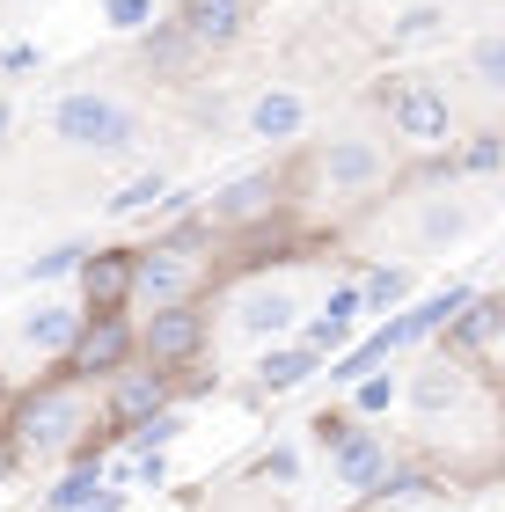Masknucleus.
I'll list each match as a JSON object with an SVG mask.
<instances>
[{
    "mask_svg": "<svg viewBox=\"0 0 505 512\" xmlns=\"http://www.w3.org/2000/svg\"><path fill=\"white\" fill-rule=\"evenodd\" d=\"M154 410H162V374H132L110 395V417H118V425H147Z\"/></svg>",
    "mask_w": 505,
    "mask_h": 512,
    "instance_id": "obj_15",
    "label": "nucleus"
},
{
    "mask_svg": "<svg viewBox=\"0 0 505 512\" xmlns=\"http://www.w3.org/2000/svg\"><path fill=\"white\" fill-rule=\"evenodd\" d=\"M132 352V337H125V322L118 315H96V322H81V337L66 344V359H74V374H110Z\"/></svg>",
    "mask_w": 505,
    "mask_h": 512,
    "instance_id": "obj_6",
    "label": "nucleus"
},
{
    "mask_svg": "<svg viewBox=\"0 0 505 512\" xmlns=\"http://www.w3.org/2000/svg\"><path fill=\"white\" fill-rule=\"evenodd\" d=\"M440 8H410L403 22H396V30H388V44H425V37H440Z\"/></svg>",
    "mask_w": 505,
    "mask_h": 512,
    "instance_id": "obj_21",
    "label": "nucleus"
},
{
    "mask_svg": "<svg viewBox=\"0 0 505 512\" xmlns=\"http://www.w3.org/2000/svg\"><path fill=\"white\" fill-rule=\"evenodd\" d=\"M81 264V249H52V256H37L30 264V278H59V271H74Z\"/></svg>",
    "mask_w": 505,
    "mask_h": 512,
    "instance_id": "obj_27",
    "label": "nucleus"
},
{
    "mask_svg": "<svg viewBox=\"0 0 505 512\" xmlns=\"http://www.w3.org/2000/svg\"><path fill=\"white\" fill-rule=\"evenodd\" d=\"M176 432H183V417H147V425H140V447L154 454V447H169Z\"/></svg>",
    "mask_w": 505,
    "mask_h": 512,
    "instance_id": "obj_26",
    "label": "nucleus"
},
{
    "mask_svg": "<svg viewBox=\"0 0 505 512\" xmlns=\"http://www.w3.org/2000/svg\"><path fill=\"white\" fill-rule=\"evenodd\" d=\"M388 395H396L388 381H359V410H388Z\"/></svg>",
    "mask_w": 505,
    "mask_h": 512,
    "instance_id": "obj_29",
    "label": "nucleus"
},
{
    "mask_svg": "<svg viewBox=\"0 0 505 512\" xmlns=\"http://www.w3.org/2000/svg\"><path fill=\"white\" fill-rule=\"evenodd\" d=\"M330 469H337V483H344V491H366V483L381 476V439H374V432H344Z\"/></svg>",
    "mask_w": 505,
    "mask_h": 512,
    "instance_id": "obj_12",
    "label": "nucleus"
},
{
    "mask_svg": "<svg viewBox=\"0 0 505 512\" xmlns=\"http://www.w3.org/2000/svg\"><path fill=\"white\" fill-rule=\"evenodd\" d=\"M74 425H81V395L74 388H44L37 403L22 410V447H59Z\"/></svg>",
    "mask_w": 505,
    "mask_h": 512,
    "instance_id": "obj_5",
    "label": "nucleus"
},
{
    "mask_svg": "<svg viewBox=\"0 0 505 512\" xmlns=\"http://www.w3.org/2000/svg\"><path fill=\"white\" fill-rule=\"evenodd\" d=\"M469 74L484 81V88H498V81H505V44H498V37H476V52H469Z\"/></svg>",
    "mask_w": 505,
    "mask_h": 512,
    "instance_id": "obj_22",
    "label": "nucleus"
},
{
    "mask_svg": "<svg viewBox=\"0 0 505 512\" xmlns=\"http://www.w3.org/2000/svg\"><path fill=\"white\" fill-rule=\"evenodd\" d=\"M388 118H396V132H403V139L432 147V139H447L454 110H447V96H440L432 81H410V88H396V96H388Z\"/></svg>",
    "mask_w": 505,
    "mask_h": 512,
    "instance_id": "obj_2",
    "label": "nucleus"
},
{
    "mask_svg": "<svg viewBox=\"0 0 505 512\" xmlns=\"http://www.w3.org/2000/svg\"><path fill=\"white\" fill-rule=\"evenodd\" d=\"M198 344H205V322H198L191 308H162V315L147 322V359H154V366H176V359H191Z\"/></svg>",
    "mask_w": 505,
    "mask_h": 512,
    "instance_id": "obj_7",
    "label": "nucleus"
},
{
    "mask_svg": "<svg viewBox=\"0 0 505 512\" xmlns=\"http://www.w3.org/2000/svg\"><path fill=\"white\" fill-rule=\"evenodd\" d=\"M469 169H498V139H476V147H469Z\"/></svg>",
    "mask_w": 505,
    "mask_h": 512,
    "instance_id": "obj_31",
    "label": "nucleus"
},
{
    "mask_svg": "<svg viewBox=\"0 0 505 512\" xmlns=\"http://www.w3.org/2000/svg\"><path fill=\"white\" fill-rule=\"evenodd\" d=\"M352 315H359V286H337L330 308L308 322V352H344L352 344Z\"/></svg>",
    "mask_w": 505,
    "mask_h": 512,
    "instance_id": "obj_11",
    "label": "nucleus"
},
{
    "mask_svg": "<svg viewBox=\"0 0 505 512\" xmlns=\"http://www.w3.org/2000/svg\"><path fill=\"white\" fill-rule=\"evenodd\" d=\"M301 125H308L301 96H257V103H249V132H257V139H293Z\"/></svg>",
    "mask_w": 505,
    "mask_h": 512,
    "instance_id": "obj_14",
    "label": "nucleus"
},
{
    "mask_svg": "<svg viewBox=\"0 0 505 512\" xmlns=\"http://www.w3.org/2000/svg\"><path fill=\"white\" fill-rule=\"evenodd\" d=\"M323 176H330V191H366V183L381 176V147H366V139H337V147L323 154Z\"/></svg>",
    "mask_w": 505,
    "mask_h": 512,
    "instance_id": "obj_8",
    "label": "nucleus"
},
{
    "mask_svg": "<svg viewBox=\"0 0 505 512\" xmlns=\"http://www.w3.org/2000/svg\"><path fill=\"white\" fill-rule=\"evenodd\" d=\"M132 293L154 300V315H162V308H183V293H191V264H183L176 249H154V256L132 264Z\"/></svg>",
    "mask_w": 505,
    "mask_h": 512,
    "instance_id": "obj_3",
    "label": "nucleus"
},
{
    "mask_svg": "<svg viewBox=\"0 0 505 512\" xmlns=\"http://www.w3.org/2000/svg\"><path fill=\"white\" fill-rule=\"evenodd\" d=\"M52 505L59 512H88V505H96V476H66L59 491H52Z\"/></svg>",
    "mask_w": 505,
    "mask_h": 512,
    "instance_id": "obj_25",
    "label": "nucleus"
},
{
    "mask_svg": "<svg viewBox=\"0 0 505 512\" xmlns=\"http://www.w3.org/2000/svg\"><path fill=\"white\" fill-rule=\"evenodd\" d=\"M242 30V0H183V37L191 44H227Z\"/></svg>",
    "mask_w": 505,
    "mask_h": 512,
    "instance_id": "obj_10",
    "label": "nucleus"
},
{
    "mask_svg": "<svg viewBox=\"0 0 505 512\" xmlns=\"http://www.w3.org/2000/svg\"><path fill=\"white\" fill-rule=\"evenodd\" d=\"M454 395H462V381H454V374H447V366H432V374H425L418 388H410V403H418V410L432 417V410H447V403H454Z\"/></svg>",
    "mask_w": 505,
    "mask_h": 512,
    "instance_id": "obj_20",
    "label": "nucleus"
},
{
    "mask_svg": "<svg viewBox=\"0 0 505 512\" xmlns=\"http://www.w3.org/2000/svg\"><path fill=\"white\" fill-rule=\"evenodd\" d=\"M264 476H279V483H293V476H301V461H293V454L279 447V454H271V461H264Z\"/></svg>",
    "mask_w": 505,
    "mask_h": 512,
    "instance_id": "obj_30",
    "label": "nucleus"
},
{
    "mask_svg": "<svg viewBox=\"0 0 505 512\" xmlns=\"http://www.w3.org/2000/svg\"><path fill=\"white\" fill-rule=\"evenodd\" d=\"M454 337H462V344H491L498 337V300H469L462 322H454Z\"/></svg>",
    "mask_w": 505,
    "mask_h": 512,
    "instance_id": "obj_19",
    "label": "nucleus"
},
{
    "mask_svg": "<svg viewBox=\"0 0 505 512\" xmlns=\"http://www.w3.org/2000/svg\"><path fill=\"white\" fill-rule=\"evenodd\" d=\"M462 227H469V213H462V205H432V213L418 220V235H425V242H454Z\"/></svg>",
    "mask_w": 505,
    "mask_h": 512,
    "instance_id": "obj_23",
    "label": "nucleus"
},
{
    "mask_svg": "<svg viewBox=\"0 0 505 512\" xmlns=\"http://www.w3.org/2000/svg\"><path fill=\"white\" fill-rule=\"evenodd\" d=\"M52 139H66L74 154H118V147L140 139V125H132V110L118 96L74 88V96H59V110H52Z\"/></svg>",
    "mask_w": 505,
    "mask_h": 512,
    "instance_id": "obj_1",
    "label": "nucleus"
},
{
    "mask_svg": "<svg viewBox=\"0 0 505 512\" xmlns=\"http://www.w3.org/2000/svg\"><path fill=\"white\" fill-rule=\"evenodd\" d=\"M162 198H169V183H162V176H132L125 191L110 198V213L125 220V213H147V205H162Z\"/></svg>",
    "mask_w": 505,
    "mask_h": 512,
    "instance_id": "obj_18",
    "label": "nucleus"
},
{
    "mask_svg": "<svg viewBox=\"0 0 505 512\" xmlns=\"http://www.w3.org/2000/svg\"><path fill=\"white\" fill-rule=\"evenodd\" d=\"M315 374V352H308V344H301V352H264L257 359V381L264 388H301Z\"/></svg>",
    "mask_w": 505,
    "mask_h": 512,
    "instance_id": "obj_16",
    "label": "nucleus"
},
{
    "mask_svg": "<svg viewBox=\"0 0 505 512\" xmlns=\"http://www.w3.org/2000/svg\"><path fill=\"white\" fill-rule=\"evenodd\" d=\"M403 293H410V271H374V278L359 286V300H374V308H396Z\"/></svg>",
    "mask_w": 505,
    "mask_h": 512,
    "instance_id": "obj_24",
    "label": "nucleus"
},
{
    "mask_svg": "<svg viewBox=\"0 0 505 512\" xmlns=\"http://www.w3.org/2000/svg\"><path fill=\"white\" fill-rule=\"evenodd\" d=\"M81 286H88V308L110 315V308L132 293V264H125V256H88V264H81Z\"/></svg>",
    "mask_w": 505,
    "mask_h": 512,
    "instance_id": "obj_13",
    "label": "nucleus"
},
{
    "mask_svg": "<svg viewBox=\"0 0 505 512\" xmlns=\"http://www.w3.org/2000/svg\"><path fill=\"white\" fill-rule=\"evenodd\" d=\"M81 308H66V300H44V308L22 322V344H30V352H66V344L81 337Z\"/></svg>",
    "mask_w": 505,
    "mask_h": 512,
    "instance_id": "obj_9",
    "label": "nucleus"
},
{
    "mask_svg": "<svg viewBox=\"0 0 505 512\" xmlns=\"http://www.w3.org/2000/svg\"><path fill=\"white\" fill-rule=\"evenodd\" d=\"M293 315H301V293H293V286H249L235 300L242 337H279V330H293Z\"/></svg>",
    "mask_w": 505,
    "mask_h": 512,
    "instance_id": "obj_4",
    "label": "nucleus"
},
{
    "mask_svg": "<svg viewBox=\"0 0 505 512\" xmlns=\"http://www.w3.org/2000/svg\"><path fill=\"white\" fill-rule=\"evenodd\" d=\"M154 8H147V0H110V22H118V30H140V22H147Z\"/></svg>",
    "mask_w": 505,
    "mask_h": 512,
    "instance_id": "obj_28",
    "label": "nucleus"
},
{
    "mask_svg": "<svg viewBox=\"0 0 505 512\" xmlns=\"http://www.w3.org/2000/svg\"><path fill=\"white\" fill-rule=\"evenodd\" d=\"M264 191H271L264 176H242V183H227V191L213 198V220H249V213L264 205Z\"/></svg>",
    "mask_w": 505,
    "mask_h": 512,
    "instance_id": "obj_17",
    "label": "nucleus"
}]
</instances>
